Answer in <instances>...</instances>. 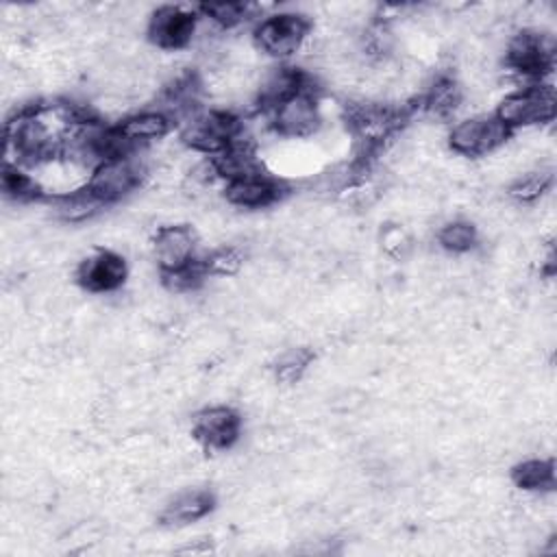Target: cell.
Listing matches in <instances>:
<instances>
[{"instance_id": "6da1fadb", "label": "cell", "mask_w": 557, "mask_h": 557, "mask_svg": "<svg viewBox=\"0 0 557 557\" xmlns=\"http://www.w3.org/2000/svg\"><path fill=\"white\" fill-rule=\"evenodd\" d=\"M311 22L298 11H278L257 22L255 46L272 59H289L300 52L309 39Z\"/></svg>"}, {"instance_id": "7a4b0ae2", "label": "cell", "mask_w": 557, "mask_h": 557, "mask_svg": "<svg viewBox=\"0 0 557 557\" xmlns=\"http://www.w3.org/2000/svg\"><path fill=\"white\" fill-rule=\"evenodd\" d=\"M555 87L548 83H531L522 89L507 94L496 109V117L509 128H529L553 122L555 117Z\"/></svg>"}, {"instance_id": "3957f363", "label": "cell", "mask_w": 557, "mask_h": 557, "mask_svg": "<svg viewBox=\"0 0 557 557\" xmlns=\"http://www.w3.org/2000/svg\"><path fill=\"white\" fill-rule=\"evenodd\" d=\"M555 44L546 33L537 28H522L505 44V65L522 78L542 81L553 70Z\"/></svg>"}, {"instance_id": "277c9868", "label": "cell", "mask_w": 557, "mask_h": 557, "mask_svg": "<svg viewBox=\"0 0 557 557\" xmlns=\"http://www.w3.org/2000/svg\"><path fill=\"white\" fill-rule=\"evenodd\" d=\"M242 126V120L231 111H198L194 117L183 122L181 139L196 152L218 154L239 135Z\"/></svg>"}, {"instance_id": "5b68a950", "label": "cell", "mask_w": 557, "mask_h": 557, "mask_svg": "<svg viewBox=\"0 0 557 557\" xmlns=\"http://www.w3.org/2000/svg\"><path fill=\"white\" fill-rule=\"evenodd\" d=\"M511 131L496 115H470L448 133V146L461 157H485L498 150Z\"/></svg>"}, {"instance_id": "8992f818", "label": "cell", "mask_w": 557, "mask_h": 557, "mask_svg": "<svg viewBox=\"0 0 557 557\" xmlns=\"http://www.w3.org/2000/svg\"><path fill=\"white\" fill-rule=\"evenodd\" d=\"M137 152V150H135ZM128 154L120 159H107L94 168L87 178V187L107 205L128 196L146 176V161Z\"/></svg>"}, {"instance_id": "52a82bcc", "label": "cell", "mask_w": 557, "mask_h": 557, "mask_svg": "<svg viewBox=\"0 0 557 557\" xmlns=\"http://www.w3.org/2000/svg\"><path fill=\"white\" fill-rule=\"evenodd\" d=\"M270 126L276 135L289 139L311 137L322 126L315 87L302 89L270 111Z\"/></svg>"}, {"instance_id": "ba28073f", "label": "cell", "mask_w": 557, "mask_h": 557, "mask_svg": "<svg viewBox=\"0 0 557 557\" xmlns=\"http://www.w3.org/2000/svg\"><path fill=\"white\" fill-rule=\"evenodd\" d=\"M198 11L178 4L157 7L146 22L148 39L161 50H183L191 46Z\"/></svg>"}, {"instance_id": "9c48e42d", "label": "cell", "mask_w": 557, "mask_h": 557, "mask_svg": "<svg viewBox=\"0 0 557 557\" xmlns=\"http://www.w3.org/2000/svg\"><path fill=\"white\" fill-rule=\"evenodd\" d=\"M191 431L200 446L209 450H224L239 440L242 418L233 407L211 405L196 411L191 420Z\"/></svg>"}, {"instance_id": "30bf717a", "label": "cell", "mask_w": 557, "mask_h": 557, "mask_svg": "<svg viewBox=\"0 0 557 557\" xmlns=\"http://www.w3.org/2000/svg\"><path fill=\"white\" fill-rule=\"evenodd\" d=\"M128 265L115 250H94L76 268V281L94 294H111L124 285Z\"/></svg>"}, {"instance_id": "8fae6325", "label": "cell", "mask_w": 557, "mask_h": 557, "mask_svg": "<svg viewBox=\"0 0 557 557\" xmlns=\"http://www.w3.org/2000/svg\"><path fill=\"white\" fill-rule=\"evenodd\" d=\"M198 237L187 224H165L152 237V255L161 272L181 270L196 261Z\"/></svg>"}, {"instance_id": "7c38bea8", "label": "cell", "mask_w": 557, "mask_h": 557, "mask_svg": "<svg viewBox=\"0 0 557 557\" xmlns=\"http://www.w3.org/2000/svg\"><path fill=\"white\" fill-rule=\"evenodd\" d=\"M283 194H285L283 183L265 172L246 174L224 183V200L231 207L248 209V211L265 209L276 200H281Z\"/></svg>"}, {"instance_id": "4fadbf2b", "label": "cell", "mask_w": 557, "mask_h": 557, "mask_svg": "<svg viewBox=\"0 0 557 557\" xmlns=\"http://www.w3.org/2000/svg\"><path fill=\"white\" fill-rule=\"evenodd\" d=\"M311 85L315 87L313 78L298 67H292V65L272 67L257 83V104L261 111L270 113L281 102H285L287 98L296 96L302 89H309Z\"/></svg>"}, {"instance_id": "5bb4252c", "label": "cell", "mask_w": 557, "mask_h": 557, "mask_svg": "<svg viewBox=\"0 0 557 557\" xmlns=\"http://www.w3.org/2000/svg\"><path fill=\"white\" fill-rule=\"evenodd\" d=\"M115 126L133 148H144L152 141L163 139L170 133L172 122L168 115L154 109H139L124 115Z\"/></svg>"}, {"instance_id": "9a60e30c", "label": "cell", "mask_w": 557, "mask_h": 557, "mask_svg": "<svg viewBox=\"0 0 557 557\" xmlns=\"http://www.w3.org/2000/svg\"><path fill=\"white\" fill-rule=\"evenodd\" d=\"M50 207H52V213L57 215V220H61L65 224H81V222L96 218L107 207V202H102L85 185V187H76V189L63 191L59 196H52Z\"/></svg>"}, {"instance_id": "2e32d148", "label": "cell", "mask_w": 557, "mask_h": 557, "mask_svg": "<svg viewBox=\"0 0 557 557\" xmlns=\"http://www.w3.org/2000/svg\"><path fill=\"white\" fill-rule=\"evenodd\" d=\"M213 509V494L209 490H185L174 494L163 511L161 522L163 524H189L200 518H205Z\"/></svg>"}, {"instance_id": "e0dca14e", "label": "cell", "mask_w": 557, "mask_h": 557, "mask_svg": "<svg viewBox=\"0 0 557 557\" xmlns=\"http://www.w3.org/2000/svg\"><path fill=\"white\" fill-rule=\"evenodd\" d=\"M463 104V87L450 74L435 76L422 96V107L435 117H450Z\"/></svg>"}, {"instance_id": "ac0fdd59", "label": "cell", "mask_w": 557, "mask_h": 557, "mask_svg": "<svg viewBox=\"0 0 557 557\" xmlns=\"http://www.w3.org/2000/svg\"><path fill=\"white\" fill-rule=\"evenodd\" d=\"M553 187V168L537 163L533 170L516 176L509 187L507 196L518 205H533L542 200Z\"/></svg>"}, {"instance_id": "d6986e66", "label": "cell", "mask_w": 557, "mask_h": 557, "mask_svg": "<svg viewBox=\"0 0 557 557\" xmlns=\"http://www.w3.org/2000/svg\"><path fill=\"white\" fill-rule=\"evenodd\" d=\"M511 479L520 490L527 492H553L555 463L550 459H524L513 466Z\"/></svg>"}, {"instance_id": "ffe728a7", "label": "cell", "mask_w": 557, "mask_h": 557, "mask_svg": "<svg viewBox=\"0 0 557 557\" xmlns=\"http://www.w3.org/2000/svg\"><path fill=\"white\" fill-rule=\"evenodd\" d=\"M313 361V350L307 346H289L285 350H281L272 363V372L274 379L281 385H294L298 383L305 372L309 370Z\"/></svg>"}, {"instance_id": "44dd1931", "label": "cell", "mask_w": 557, "mask_h": 557, "mask_svg": "<svg viewBox=\"0 0 557 557\" xmlns=\"http://www.w3.org/2000/svg\"><path fill=\"white\" fill-rule=\"evenodd\" d=\"M437 244L450 255H466L476 248L479 231L468 220H448L437 231Z\"/></svg>"}, {"instance_id": "7402d4cb", "label": "cell", "mask_w": 557, "mask_h": 557, "mask_svg": "<svg viewBox=\"0 0 557 557\" xmlns=\"http://www.w3.org/2000/svg\"><path fill=\"white\" fill-rule=\"evenodd\" d=\"M198 11L222 30L237 28L252 17V7L244 2H207L200 4Z\"/></svg>"}, {"instance_id": "603a6c76", "label": "cell", "mask_w": 557, "mask_h": 557, "mask_svg": "<svg viewBox=\"0 0 557 557\" xmlns=\"http://www.w3.org/2000/svg\"><path fill=\"white\" fill-rule=\"evenodd\" d=\"M246 261V252L239 246H218L205 255L200 261L205 272L211 276H235Z\"/></svg>"}, {"instance_id": "cb8c5ba5", "label": "cell", "mask_w": 557, "mask_h": 557, "mask_svg": "<svg viewBox=\"0 0 557 557\" xmlns=\"http://www.w3.org/2000/svg\"><path fill=\"white\" fill-rule=\"evenodd\" d=\"M211 550V544L205 542V540H194L181 548H176V553L181 555H202V553H209Z\"/></svg>"}]
</instances>
